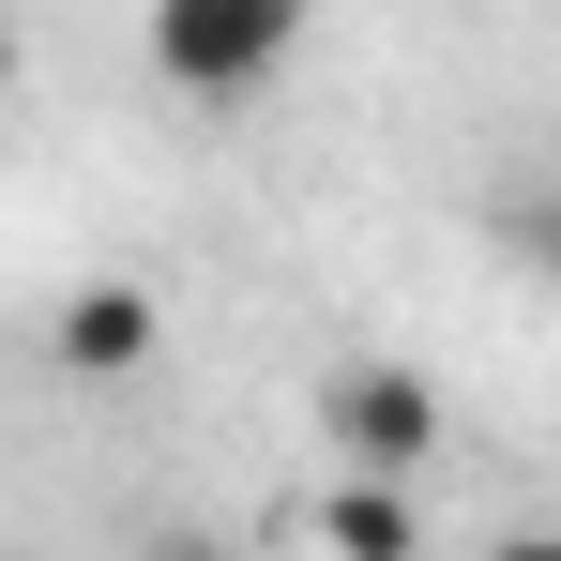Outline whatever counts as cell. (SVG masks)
I'll return each instance as SVG.
<instances>
[{
  "label": "cell",
  "mask_w": 561,
  "mask_h": 561,
  "mask_svg": "<svg viewBox=\"0 0 561 561\" xmlns=\"http://www.w3.org/2000/svg\"><path fill=\"white\" fill-rule=\"evenodd\" d=\"M501 561H561V547H501Z\"/></svg>",
  "instance_id": "8992f818"
},
{
  "label": "cell",
  "mask_w": 561,
  "mask_h": 561,
  "mask_svg": "<svg viewBox=\"0 0 561 561\" xmlns=\"http://www.w3.org/2000/svg\"><path fill=\"white\" fill-rule=\"evenodd\" d=\"M319 547H334V561H410V547H425V531H410V485L334 470V485H319Z\"/></svg>",
  "instance_id": "277c9868"
},
{
  "label": "cell",
  "mask_w": 561,
  "mask_h": 561,
  "mask_svg": "<svg viewBox=\"0 0 561 561\" xmlns=\"http://www.w3.org/2000/svg\"><path fill=\"white\" fill-rule=\"evenodd\" d=\"M15 77H31V46H15V15H0V106H15Z\"/></svg>",
  "instance_id": "5b68a950"
},
{
  "label": "cell",
  "mask_w": 561,
  "mask_h": 561,
  "mask_svg": "<svg viewBox=\"0 0 561 561\" xmlns=\"http://www.w3.org/2000/svg\"><path fill=\"white\" fill-rule=\"evenodd\" d=\"M319 456L365 470V485H410V470L440 456V379L394 365V350H350V365L319 379Z\"/></svg>",
  "instance_id": "7a4b0ae2"
},
{
  "label": "cell",
  "mask_w": 561,
  "mask_h": 561,
  "mask_svg": "<svg viewBox=\"0 0 561 561\" xmlns=\"http://www.w3.org/2000/svg\"><path fill=\"white\" fill-rule=\"evenodd\" d=\"M152 350H168V304H152L137 274H77L61 304H46V365L61 379H137Z\"/></svg>",
  "instance_id": "3957f363"
},
{
  "label": "cell",
  "mask_w": 561,
  "mask_h": 561,
  "mask_svg": "<svg viewBox=\"0 0 561 561\" xmlns=\"http://www.w3.org/2000/svg\"><path fill=\"white\" fill-rule=\"evenodd\" d=\"M304 46V0H152V77L183 106H259Z\"/></svg>",
  "instance_id": "6da1fadb"
}]
</instances>
